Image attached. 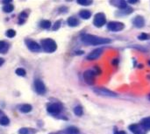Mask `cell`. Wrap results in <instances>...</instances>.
I'll return each instance as SVG.
<instances>
[{
    "label": "cell",
    "instance_id": "obj_1",
    "mask_svg": "<svg viewBox=\"0 0 150 134\" xmlns=\"http://www.w3.org/2000/svg\"><path fill=\"white\" fill-rule=\"evenodd\" d=\"M81 40L90 46H98V45H105L109 44L112 42V40L108 38H104V37H99L96 36L93 34H88V33H83L81 35Z\"/></svg>",
    "mask_w": 150,
    "mask_h": 134
},
{
    "label": "cell",
    "instance_id": "obj_2",
    "mask_svg": "<svg viewBox=\"0 0 150 134\" xmlns=\"http://www.w3.org/2000/svg\"><path fill=\"white\" fill-rule=\"evenodd\" d=\"M40 47L46 53H54L57 49V44L56 42L50 38L43 39L40 40Z\"/></svg>",
    "mask_w": 150,
    "mask_h": 134
},
{
    "label": "cell",
    "instance_id": "obj_3",
    "mask_svg": "<svg viewBox=\"0 0 150 134\" xmlns=\"http://www.w3.org/2000/svg\"><path fill=\"white\" fill-rule=\"evenodd\" d=\"M62 111V104L61 103H51L48 104L47 106V113L56 116L61 113Z\"/></svg>",
    "mask_w": 150,
    "mask_h": 134
},
{
    "label": "cell",
    "instance_id": "obj_4",
    "mask_svg": "<svg viewBox=\"0 0 150 134\" xmlns=\"http://www.w3.org/2000/svg\"><path fill=\"white\" fill-rule=\"evenodd\" d=\"M93 91H94L97 95L104 96V97H116L118 96L115 92H113V91H112V90H108V89H106V88H104V87H96V88L93 89Z\"/></svg>",
    "mask_w": 150,
    "mask_h": 134
},
{
    "label": "cell",
    "instance_id": "obj_5",
    "mask_svg": "<svg viewBox=\"0 0 150 134\" xmlns=\"http://www.w3.org/2000/svg\"><path fill=\"white\" fill-rule=\"evenodd\" d=\"M106 24V17L103 12H98L95 15L93 18V25L96 27H102Z\"/></svg>",
    "mask_w": 150,
    "mask_h": 134
},
{
    "label": "cell",
    "instance_id": "obj_6",
    "mask_svg": "<svg viewBox=\"0 0 150 134\" xmlns=\"http://www.w3.org/2000/svg\"><path fill=\"white\" fill-rule=\"evenodd\" d=\"M25 46L26 47L31 51V52H33V53H38L41 50V47L40 45H39L36 41L31 39H25Z\"/></svg>",
    "mask_w": 150,
    "mask_h": 134
},
{
    "label": "cell",
    "instance_id": "obj_7",
    "mask_svg": "<svg viewBox=\"0 0 150 134\" xmlns=\"http://www.w3.org/2000/svg\"><path fill=\"white\" fill-rule=\"evenodd\" d=\"M125 28V25L119 21H111L107 24V29L111 32H120Z\"/></svg>",
    "mask_w": 150,
    "mask_h": 134
},
{
    "label": "cell",
    "instance_id": "obj_8",
    "mask_svg": "<svg viewBox=\"0 0 150 134\" xmlns=\"http://www.w3.org/2000/svg\"><path fill=\"white\" fill-rule=\"evenodd\" d=\"M95 77H96V74L92 69H88L86 71H84L83 73V79L84 82L88 84V85H93L95 83Z\"/></svg>",
    "mask_w": 150,
    "mask_h": 134
},
{
    "label": "cell",
    "instance_id": "obj_9",
    "mask_svg": "<svg viewBox=\"0 0 150 134\" xmlns=\"http://www.w3.org/2000/svg\"><path fill=\"white\" fill-rule=\"evenodd\" d=\"M34 90L39 95H45L47 92L46 85L40 79H36L34 81Z\"/></svg>",
    "mask_w": 150,
    "mask_h": 134
},
{
    "label": "cell",
    "instance_id": "obj_10",
    "mask_svg": "<svg viewBox=\"0 0 150 134\" xmlns=\"http://www.w3.org/2000/svg\"><path fill=\"white\" fill-rule=\"evenodd\" d=\"M128 129L134 134H147V131L140 125L133 124L128 126Z\"/></svg>",
    "mask_w": 150,
    "mask_h": 134
},
{
    "label": "cell",
    "instance_id": "obj_11",
    "mask_svg": "<svg viewBox=\"0 0 150 134\" xmlns=\"http://www.w3.org/2000/svg\"><path fill=\"white\" fill-rule=\"evenodd\" d=\"M102 53H103V49H102V48H97V49L93 50L92 52H91V53L87 55L86 59H87L88 61H94V60H97V59H98V58L101 56Z\"/></svg>",
    "mask_w": 150,
    "mask_h": 134
},
{
    "label": "cell",
    "instance_id": "obj_12",
    "mask_svg": "<svg viewBox=\"0 0 150 134\" xmlns=\"http://www.w3.org/2000/svg\"><path fill=\"white\" fill-rule=\"evenodd\" d=\"M133 25L137 28H142L145 25V19L142 16L138 15L134 18L133 19Z\"/></svg>",
    "mask_w": 150,
    "mask_h": 134
},
{
    "label": "cell",
    "instance_id": "obj_13",
    "mask_svg": "<svg viewBox=\"0 0 150 134\" xmlns=\"http://www.w3.org/2000/svg\"><path fill=\"white\" fill-rule=\"evenodd\" d=\"M109 3H110L112 5H113V6L119 8L120 10L125 9L126 7H127V2H126V1H123V0H110Z\"/></svg>",
    "mask_w": 150,
    "mask_h": 134
},
{
    "label": "cell",
    "instance_id": "obj_14",
    "mask_svg": "<svg viewBox=\"0 0 150 134\" xmlns=\"http://www.w3.org/2000/svg\"><path fill=\"white\" fill-rule=\"evenodd\" d=\"M18 109L22 113H29V112L32 111L33 106L31 104H24L18 105Z\"/></svg>",
    "mask_w": 150,
    "mask_h": 134
},
{
    "label": "cell",
    "instance_id": "obj_15",
    "mask_svg": "<svg viewBox=\"0 0 150 134\" xmlns=\"http://www.w3.org/2000/svg\"><path fill=\"white\" fill-rule=\"evenodd\" d=\"M67 24L71 26V27H76V26H78L79 24H80V21L77 18L74 17V16H71L69 18H68L67 19Z\"/></svg>",
    "mask_w": 150,
    "mask_h": 134
},
{
    "label": "cell",
    "instance_id": "obj_16",
    "mask_svg": "<svg viewBox=\"0 0 150 134\" xmlns=\"http://www.w3.org/2000/svg\"><path fill=\"white\" fill-rule=\"evenodd\" d=\"M134 11V9L131 7H126L125 9H121L119 10L116 12V15H118L119 17H122V16H126V15H129Z\"/></svg>",
    "mask_w": 150,
    "mask_h": 134
},
{
    "label": "cell",
    "instance_id": "obj_17",
    "mask_svg": "<svg viewBox=\"0 0 150 134\" xmlns=\"http://www.w3.org/2000/svg\"><path fill=\"white\" fill-rule=\"evenodd\" d=\"M18 134H35L37 133V131L34 128L31 127H22L18 130Z\"/></svg>",
    "mask_w": 150,
    "mask_h": 134
},
{
    "label": "cell",
    "instance_id": "obj_18",
    "mask_svg": "<svg viewBox=\"0 0 150 134\" xmlns=\"http://www.w3.org/2000/svg\"><path fill=\"white\" fill-rule=\"evenodd\" d=\"M10 48V45L8 42L4 41V40H0V54H6L8 52Z\"/></svg>",
    "mask_w": 150,
    "mask_h": 134
},
{
    "label": "cell",
    "instance_id": "obj_19",
    "mask_svg": "<svg viewBox=\"0 0 150 134\" xmlns=\"http://www.w3.org/2000/svg\"><path fill=\"white\" fill-rule=\"evenodd\" d=\"M141 126L148 132L150 130V117H147L141 121Z\"/></svg>",
    "mask_w": 150,
    "mask_h": 134
},
{
    "label": "cell",
    "instance_id": "obj_20",
    "mask_svg": "<svg viewBox=\"0 0 150 134\" xmlns=\"http://www.w3.org/2000/svg\"><path fill=\"white\" fill-rule=\"evenodd\" d=\"M28 18V14L26 13V11H22L19 13L18 15V24L19 25H23L26 22Z\"/></svg>",
    "mask_w": 150,
    "mask_h": 134
},
{
    "label": "cell",
    "instance_id": "obj_21",
    "mask_svg": "<svg viewBox=\"0 0 150 134\" xmlns=\"http://www.w3.org/2000/svg\"><path fill=\"white\" fill-rule=\"evenodd\" d=\"M79 16L83 19H89L91 17V11L89 10H81L79 11Z\"/></svg>",
    "mask_w": 150,
    "mask_h": 134
},
{
    "label": "cell",
    "instance_id": "obj_22",
    "mask_svg": "<svg viewBox=\"0 0 150 134\" xmlns=\"http://www.w3.org/2000/svg\"><path fill=\"white\" fill-rule=\"evenodd\" d=\"M40 26L42 29L48 30V29L51 27V22H50V20H47V19L41 20L40 23Z\"/></svg>",
    "mask_w": 150,
    "mask_h": 134
},
{
    "label": "cell",
    "instance_id": "obj_23",
    "mask_svg": "<svg viewBox=\"0 0 150 134\" xmlns=\"http://www.w3.org/2000/svg\"><path fill=\"white\" fill-rule=\"evenodd\" d=\"M65 132L67 134H79V129L76 126H69Z\"/></svg>",
    "mask_w": 150,
    "mask_h": 134
},
{
    "label": "cell",
    "instance_id": "obj_24",
    "mask_svg": "<svg viewBox=\"0 0 150 134\" xmlns=\"http://www.w3.org/2000/svg\"><path fill=\"white\" fill-rule=\"evenodd\" d=\"M13 10H14V6H13L12 4H4V5L3 6V11H4V12L10 13V12H11Z\"/></svg>",
    "mask_w": 150,
    "mask_h": 134
},
{
    "label": "cell",
    "instance_id": "obj_25",
    "mask_svg": "<svg viewBox=\"0 0 150 134\" xmlns=\"http://www.w3.org/2000/svg\"><path fill=\"white\" fill-rule=\"evenodd\" d=\"M74 113L77 117H81L83 114V109L81 105H77L74 108Z\"/></svg>",
    "mask_w": 150,
    "mask_h": 134
},
{
    "label": "cell",
    "instance_id": "obj_26",
    "mask_svg": "<svg viewBox=\"0 0 150 134\" xmlns=\"http://www.w3.org/2000/svg\"><path fill=\"white\" fill-rule=\"evenodd\" d=\"M10 124V118L7 116H4L0 118V125L3 126H6Z\"/></svg>",
    "mask_w": 150,
    "mask_h": 134
},
{
    "label": "cell",
    "instance_id": "obj_27",
    "mask_svg": "<svg viewBox=\"0 0 150 134\" xmlns=\"http://www.w3.org/2000/svg\"><path fill=\"white\" fill-rule=\"evenodd\" d=\"M76 3L80 5H83V6H88V5H91L92 4L93 1L91 0H77Z\"/></svg>",
    "mask_w": 150,
    "mask_h": 134
},
{
    "label": "cell",
    "instance_id": "obj_28",
    "mask_svg": "<svg viewBox=\"0 0 150 134\" xmlns=\"http://www.w3.org/2000/svg\"><path fill=\"white\" fill-rule=\"evenodd\" d=\"M15 73H16V75H18V76H25L26 75V71L24 69V68H17L16 69V71H15Z\"/></svg>",
    "mask_w": 150,
    "mask_h": 134
},
{
    "label": "cell",
    "instance_id": "obj_29",
    "mask_svg": "<svg viewBox=\"0 0 150 134\" xmlns=\"http://www.w3.org/2000/svg\"><path fill=\"white\" fill-rule=\"evenodd\" d=\"M5 35L8 37V38H13L16 36V31L13 30V29H8L5 32Z\"/></svg>",
    "mask_w": 150,
    "mask_h": 134
},
{
    "label": "cell",
    "instance_id": "obj_30",
    "mask_svg": "<svg viewBox=\"0 0 150 134\" xmlns=\"http://www.w3.org/2000/svg\"><path fill=\"white\" fill-rule=\"evenodd\" d=\"M138 39L140 40H148L150 39V35L148 33H145V32H142L141 33L139 36H138Z\"/></svg>",
    "mask_w": 150,
    "mask_h": 134
},
{
    "label": "cell",
    "instance_id": "obj_31",
    "mask_svg": "<svg viewBox=\"0 0 150 134\" xmlns=\"http://www.w3.org/2000/svg\"><path fill=\"white\" fill-rule=\"evenodd\" d=\"M61 25H62V20L60 19V20H57L54 24V25L52 26V30L53 31H57V30H59V28L61 27Z\"/></svg>",
    "mask_w": 150,
    "mask_h": 134
},
{
    "label": "cell",
    "instance_id": "obj_32",
    "mask_svg": "<svg viewBox=\"0 0 150 134\" xmlns=\"http://www.w3.org/2000/svg\"><path fill=\"white\" fill-rule=\"evenodd\" d=\"M92 70L95 72L96 75H100V74L102 73V71H101V69L99 68V67H98V66H95V67H94V68H93Z\"/></svg>",
    "mask_w": 150,
    "mask_h": 134
},
{
    "label": "cell",
    "instance_id": "obj_33",
    "mask_svg": "<svg viewBox=\"0 0 150 134\" xmlns=\"http://www.w3.org/2000/svg\"><path fill=\"white\" fill-rule=\"evenodd\" d=\"M118 63H119V60H118V59H114L113 61H112V65H113V66H117Z\"/></svg>",
    "mask_w": 150,
    "mask_h": 134
},
{
    "label": "cell",
    "instance_id": "obj_34",
    "mask_svg": "<svg viewBox=\"0 0 150 134\" xmlns=\"http://www.w3.org/2000/svg\"><path fill=\"white\" fill-rule=\"evenodd\" d=\"M114 134H127L126 133V132H124V131H116Z\"/></svg>",
    "mask_w": 150,
    "mask_h": 134
},
{
    "label": "cell",
    "instance_id": "obj_35",
    "mask_svg": "<svg viewBox=\"0 0 150 134\" xmlns=\"http://www.w3.org/2000/svg\"><path fill=\"white\" fill-rule=\"evenodd\" d=\"M128 3H130V4H136V3H138L139 1H136V0H129V1H127Z\"/></svg>",
    "mask_w": 150,
    "mask_h": 134
},
{
    "label": "cell",
    "instance_id": "obj_36",
    "mask_svg": "<svg viewBox=\"0 0 150 134\" xmlns=\"http://www.w3.org/2000/svg\"><path fill=\"white\" fill-rule=\"evenodd\" d=\"M4 63V60L3 58H1V57H0V67H1Z\"/></svg>",
    "mask_w": 150,
    "mask_h": 134
},
{
    "label": "cell",
    "instance_id": "obj_37",
    "mask_svg": "<svg viewBox=\"0 0 150 134\" xmlns=\"http://www.w3.org/2000/svg\"><path fill=\"white\" fill-rule=\"evenodd\" d=\"M4 116H5V115H4V111H3L2 110H0V118H3Z\"/></svg>",
    "mask_w": 150,
    "mask_h": 134
},
{
    "label": "cell",
    "instance_id": "obj_38",
    "mask_svg": "<svg viewBox=\"0 0 150 134\" xmlns=\"http://www.w3.org/2000/svg\"><path fill=\"white\" fill-rule=\"evenodd\" d=\"M1 3L4 4H11V1H1Z\"/></svg>",
    "mask_w": 150,
    "mask_h": 134
},
{
    "label": "cell",
    "instance_id": "obj_39",
    "mask_svg": "<svg viewBox=\"0 0 150 134\" xmlns=\"http://www.w3.org/2000/svg\"><path fill=\"white\" fill-rule=\"evenodd\" d=\"M49 134H59V133H49Z\"/></svg>",
    "mask_w": 150,
    "mask_h": 134
},
{
    "label": "cell",
    "instance_id": "obj_40",
    "mask_svg": "<svg viewBox=\"0 0 150 134\" xmlns=\"http://www.w3.org/2000/svg\"><path fill=\"white\" fill-rule=\"evenodd\" d=\"M149 66H150V61H149Z\"/></svg>",
    "mask_w": 150,
    "mask_h": 134
}]
</instances>
